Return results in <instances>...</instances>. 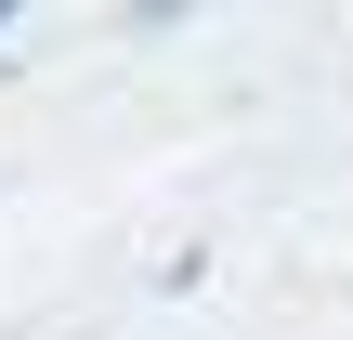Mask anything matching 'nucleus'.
Returning <instances> with one entry per match:
<instances>
[{
  "label": "nucleus",
  "instance_id": "1",
  "mask_svg": "<svg viewBox=\"0 0 353 340\" xmlns=\"http://www.w3.org/2000/svg\"><path fill=\"white\" fill-rule=\"evenodd\" d=\"M0 39H13V0H0Z\"/></svg>",
  "mask_w": 353,
  "mask_h": 340
}]
</instances>
